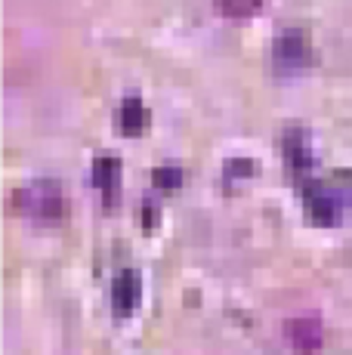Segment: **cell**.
Segmentation results:
<instances>
[{
	"label": "cell",
	"mask_w": 352,
	"mask_h": 355,
	"mask_svg": "<svg viewBox=\"0 0 352 355\" xmlns=\"http://www.w3.org/2000/svg\"><path fill=\"white\" fill-rule=\"evenodd\" d=\"M16 201L22 216H28L37 226H56L65 214V195L59 189V182L53 180H37L31 186H25Z\"/></svg>",
	"instance_id": "cell-1"
},
{
	"label": "cell",
	"mask_w": 352,
	"mask_h": 355,
	"mask_svg": "<svg viewBox=\"0 0 352 355\" xmlns=\"http://www.w3.org/2000/svg\"><path fill=\"white\" fill-rule=\"evenodd\" d=\"M309 59H313V46H309L306 31L300 28L279 34V40L272 44V62L279 71H300L309 65Z\"/></svg>",
	"instance_id": "cell-2"
},
{
	"label": "cell",
	"mask_w": 352,
	"mask_h": 355,
	"mask_svg": "<svg viewBox=\"0 0 352 355\" xmlns=\"http://www.w3.org/2000/svg\"><path fill=\"white\" fill-rule=\"evenodd\" d=\"M284 337H288L290 349L297 355H315L324 346V324L318 315L290 318L288 327H284Z\"/></svg>",
	"instance_id": "cell-3"
},
{
	"label": "cell",
	"mask_w": 352,
	"mask_h": 355,
	"mask_svg": "<svg viewBox=\"0 0 352 355\" xmlns=\"http://www.w3.org/2000/svg\"><path fill=\"white\" fill-rule=\"evenodd\" d=\"M303 207H306V216L315 223V226H334L337 220H340V198L334 192H328V189L322 186H309L306 192H303Z\"/></svg>",
	"instance_id": "cell-4"
},
{
	"label": "cell",
	"mask_w": 352,
	"mask_h": 355,
	"mask_svg": "<svg viewBox=\"0 0 352 355\" xmlns=\"http://www.w3.org/2000/svg\"><path fill=\"white\" fill-rule=\"evenodd\" d=\"M139 293H142V284H139V275L133 269H124L118 278H114V288H112V306H114V315L127 318L133 309L139 306Z\"/></svg>",
	"instance_id": "cell-5"
},
{
	"label": "cell",
	"mask_w": 352,
	"mask_h": 355,
	"mask_svg": "<svg viewBox=\"0 0 352 355\" xmlns=\"http://www.w3.org/2000/svg\"><path fill=\"white\" fill-rule=\"evenodd\" d=\"M148 124V112L142 108L139 96H127L118 108V133L124 136H139Z\"/></svg>",
	"instance_id": "cell-6"
},
{
	"label": "cell",
	"mask_w": 352,
	"mask_h": 355,
	"mask_svg": "<svg viewBox=\"0 0 352 355\" xmlns=\"http://www.w3.org/2000/svg\"><path fill=\"white\" fill-rule=\"evenodd\" d=\"M93 182L99 186V192L105 195V201H114V192H118V182H121V164L118 158H99L93 164Z\"/></svg>",
	"instance_id": "cell-7"
},
{
	"label": "cell",
	"mask_w": 352,
	"mask_h": 355,
	"mask_svg": "<svg viewBox=\"0 0 352 355\" xmlns=\"http://www.w3.org/2000/svg\"><path fill=\"white\" fill-rule=\"evenodd\" d=\"M260 3H263V0H213L216 12H220V16H226V19H247V16H254V12L260 10Z\"/></svg>",
	"instance_id": "cell-8"
},
{
	"label": "cell",
	"mask_w": 352,
	"mask_h": 355,
	"mask_svg": "<svg viewBox=\"0 0 352 355\" xmlns=\"http://www.w3.org/2000/svg\"><path fill=\"white\" fill-rule=\"evenodd\" d=\"M152 182H155V189H176L182 182V173L176 167H158L152 176Z\"/></svg>",
	"instance_id": "cell-9"
}]
</instances>
